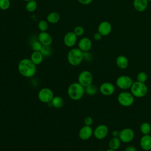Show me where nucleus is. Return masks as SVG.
Returning a JSON list of instances; mask_svg holds the SVG:
<instances>
[{
	"label": "nucleus",
	"mask_w": 151,
	"mask_h": 151,
	"mask_svg": "<svg viewBox=\"0 0 151 151\" xmlns=\"http://www.w3.org/2000/svg\"><path fill=\"white\" fill-rule=\"evenodd\" d=\"M18 70L23 77L31 78L35 74L37 68L30 58H23L18 63Z\"/></svg>",
	"instance_id": "f257e3e1"
},
{
	"label": "nucleus",
	"mask_w": 151,
	"mask_h": 151,
	"mask_svg": "<svg viewBox=\"0 0 151 151\" xmlns=\"http://www.w3.org/2000/svg\"><path fill=\"white\" fill-rule=\"evenodd\" d=\"M85 93V87L81 85L78 82L71 84L68 89L67 94L68 97L73 100H79Z\"/></svg>",
	"instance_id": "f03ea898"
},
{
	"label": "nucleus",
	"mask_w": 151,
	"mask_h": 151,
	"mask_svg": "<svg viewBox=\"0 0 151 151\" xmlns=\"http://www.w3.org/2000/svg\"><path fill=\"white\" fill-rule=\"evenodd\" d=\"M68 63L73 66L80 65L84 60V52L78 48H74L70 50L67 56Z\"/></svg>",
	"instance_id": "7ed1b4c3"
},
{
	"label": "nucleus",
	"mask_w": 151,
	"mask_h": 151,
	"mask_svg": "<svg viewBox=\"0 0 151 151\" xmlns=\"http://www.w3.org/2000/svg\"><path fill=\"white\" fill-rule=\"evenodd\" d=\"M130 93L134 97L142 98L145 97L148 91V88L145 83L137 81L133 83L130 88Z\"/></svg>",
	"instance_id": "20e7f679"
},
{
	"label": "nucleus",
	"mask_w": 151,
	"mask_h": 151,
	"mask_svg": "<svg viewBox=\"0 0 151 151\" xmlns=\"http://www.w3.org/2000/svg\"><path fill=\"white\" fill-rule=\"evenodd\" d=\"M118 103L123 107H127L131 106L134 101V97L130 92L123 91L120 92L117 96Z\"/></svg>",
	"instance_id": "39448f33"
},
{
	"label": "nucleus",
	"mask_w": 151,
	"mask_h": 151,
	"mask_svg": "<svg viewBox=\"0 0 151 151\" xmlns=\"http://www.w3.org/2000/svg\"><path fill=\"white\" fill-rule=\"evenodd\" d=\"M133 81L132 78L126 75H123L118 77L116 80V86L123 90L130 89Z\"/></svg>",
	"instance_id": "423d86ee"
},
{
	"label": "nucleus",
	"mask_w": 151,
	"mask_h": 151,
	"mask_svg": "<svg viewBox=\"0 0 151 151\" xmlns=\"http://www.w3.org/2000/svg\"><path fill=\"white\" fill-rule=\"evenodd\" d=\"M54 97V93L52 90L47 87L41 88L38 93V99L44 103H50Z\"/></svg>",
	"instance_id": "0eeeda50"
},
{
	"label": "nucleus",
	"mask_w": 151,
	"mask_h": 151,
	"mask_svg": "<svg viewBox=\"0 0 151 151\" xmlns=\"http://www.w3.org/2000/svg\"><path fill=\"white\" fill-rule=\"evenodd\" d=\"M93 77L91 73L87 70L82 71L78 76V82L86 87L92 84Z\"/></svg>",
	"instance_id": "6e6552de"
},
{
	"label": "nucleus",
	"mask_w": 151,
	"mask_h": 151,
	"mask_svg": "<svg viewBox=\"0 0 151 151\" xmlns=\"http://www.w3.org/2000/svg\"><path fill=\"white\" fill-rule=\"evenodd\" d=\"M119 137L123 143H130L134 137V132L132 129L129 127L123 129L119 132Z\"/></svg>",
	"instance_id": "1a4fd4ad"
},
{
	"label": "nucleus",
	"mask_w": 151,
	"mask_h": 151,
	"mask_svg": "<svg viewBox=\"0 0 151 151\" xmlns=\"http://www.w3.org/2000/svg\"><path fill=\"white\" fill-rule=\"evenodd\" d=\"M109 133L108 127L103 124L98 125L93 130L94 136L98 140L104 139Z\"/></svg>",
	"instance_id": "9d476101"
},
{
	"label": "nucleus",
	"mask_w": 151,
	"mask_h": 151,
	"mask_svg": "<svg viewBox=\"0 0 151 151\" xmlns=\"http://www.w3.org/2000/svg\"><path fill=\"white\" fill-rule=\"evenodd\" d=\"M99 91L104 96H111L115 91V86L110 82H104L100 86Z\"/></svg>",
	"instance_id": "9b49d317"
},
{
	"label": "nucleus",
	"mask_w": 151,
	"mask_h": 151,
	"mask_svg": "<svg viewBox=\"0 0 151 151\" xmlns=\"http://www.w3.org/2000/svg\"><path fill=\"white\" fill-rule=\"evenodd\" d=\"M63 41L64 45L67 47H74L77 41V36L73 31L67 32L64 36Z\"/></svg>",
	"instance_id": "f8f14e48"
},
{
	"label": "nucleus",
	"mask_w": 151,
	"mask_h": 151,
	"mask_svg": "<svg viewBox=\"0 0 151 151\" xmlns=\"http://www.w3.org/2000/svg\"><path fill=\"white\" fill-rule=\"evenodd\" d=\"M93 134V130L90 126L84 125L79 130L78 136L83 140L89 139Z\"/></svg>",
	"instance_id": "ddd939ff"
},
{
	"label": "nucleus",
	"mask_w": 151,
	"mask_h": 151,
	"mask_svg": "<svg viewBox=\"0 0 151 151\" xmlns=\"http://www.w3.org/2000/svg\"><path fill=\"white\" fill-rule=\"evenodd\" d=\"M112 26L109 21H102L98 26V32L102 36H107L111 31Z\"/></svg>",
	"instance_id": "4468645a"
},
{
	"label": "nucleus",
	"mask_w": 151,
	"mask_h": 151,
	"mask_svg": "<svg viewBox=\"0 0 151 151\" xmlns=\"http://www.w3.org/2000/svg\"><path fill=\"white\" fill-rule=\"evenodd\" d=\"M78 48L83 52L89 51L92 47V42L87 37L81 38L78 42Z\"/></svg>",
	"instance_id": "2eb2a0df"
},
{
	"label": "nucleus",
	"mask_w": 151,
	"mask_h": 151,
	"mask_svg": "<svg viewBox=\"0 0 151 151\" xmlns=\"http://www.w3.org/2000/svg\"><path fill=\"white\" fill-rule=\"evenodd\" d=\"M139 145L142 149L145 151L151 150V135L150 134L143 135L140 139Z\"/></svg>",
	"instance_id": "dca6fc26"
},
{
	"label": "nucleus",
	"mask_w": 151,
	"mask_h": 151,
	"mask_svg": "<svg viewBox=\"0 0 151 151\" xmlns=\"http://www.w3.org/2000/svg\"><path fill=\"white\" fill-rule=\"evenodd\" d=\"M38 40L42 45H51L52 42L51 35L46 32H41L38 35Z\"/></svg>",
	"instance_id": "f3484780"
},
{
	"label": "nucleus",
	"mask_w": 151,
	"mask_h": 151,
	"mask_svg": "<svg viewBox=\"0 0 151 151\" xmlns=\"http://www.w3.org/2000/svg\"><path fill=\"white\" fill-rule=\"evenodd\" d=\"M147 0H133V6L138 12L145 11L148 6Z\"/></svg>",
	"instance_id": "a211bd4d"
},
{
	"label": "nucleus",
	"mask_w": 151,
	"mask_h": 151,
	"mask_svg": "<svg viewBox=\"0 0 151 151\" xmlns=\"http://www.w3.org/2000/svg\"><path fill=\"white\" fill-rule=\"evenodd\" d=\"M116 64L120 69L124 70L127 68L129 65V60L126 56L120 55L116 58Z\"/></svg>",
	"instance_id": "6ab92c4d"
},
{
	"label": "nucleus",
	"mask_w": 151,
	"mask_h": 151,
	"mask_svg": "<svg viewBox=\"0 0 151 151\" xmlns=\"http://www.w3.org/2000/svg\"><path fill=\"white\" fill-rule=\"evenodd\" d=\"M44 56L40 51H33L30 56V60L36 65L42 63Z\"/></svg>",
	"instance_id": "aec40b11"
},
{
	"label": "nucleus",
	"mask_w": 151,
	"mask_h": 151,
	"mask_svg": "<svg viewBox=\"0 0 151 151\" xmlns=\"http://www.w3.org/2000/svg\"><path fill=\"white\" fill-rule=\"evenodd\" d=\"M122 142L119 137H112L109 142V147L110 149L117 150L120 146Z\"/></svg>",
	"instance_id": "412c9836"
},
{
	"label": "nucleus",
	"mask_w": 151,
	"mask_h": 151,
	"mask_svg": "<svg viewBox=\"0 0 151 151\" xmlns=\"http://www.w3.org/2000/svg\"><path fill=\"white\" fill-rule=\"evenodd\" d=\"M60 19V15L57 12H51L47 16V21L50 24H56Z\"/></svg>",
	"instance_id": "4be33fe9"
},
{
	"label": "nucleus",
	"mask_w": 151,
	"mask_h": 151,
	"mask_svg": "<svg viewBox=\"0 0 151 151\" xmlns=\"http://www.w3.org/2000/svg\"><path fill=\"white\" fill-rule=\"evenodd\" d=\"M52 106L57 109L61 108L63 106L64 101L63 99L60 96H54L51 101Z\"/></svg>",
	"instance_id": "5701e85b"
},
{
	"label": "nucleus",
	"mask_w": 151,
	"mask_h": 151,
	"mask_svg": "<svg viewBox=\"0 0 151 151\" xmlns=\"http://www.w3.org/2000/svg\"><path fill=\"white\" fill-rule=\"evenodd\" d=\"M140 131L144 134H149L151 132V125L147 122H143L140 126Z\"/></svg>",
	"instance_id": "b1692460"
},
{
	"label": "nucleus",
	"mask_w": 151,
	"mask_h": 151,
	"mask_svg": "<svg viewBox=\"0 0 151 151\" xmlns=\"http://www.w3.org/2000/svg\"><path fill=\"white\" fill-rule=\"evenodd\" d=\"M37 8V2L35 0H31L27 2L25 5L26 10L29 12H34Z\"/></svg>",
	"instance_id": "393cba45"
},
{
	"label": "nucleus",
	"mask_w": 151,
	"mask_h": 151,
	"mask_svg": "<svg viewBox=\"0 0 151 151\" xmlns=\"http://www.w3.org/2000/svg\"><path fill=\"white\" fill-rule=\"evenodd\" d=\"M97 88L93 84L85 87V93L89 96H94L97 93Z\"/></svg>",
	"instance_id": "a878e982"
},
{
	"label": "nucleus",
	"mask_w": 151,
	"mask_h": 151,
	"mask_svg": "<svg viewBox=\"0 0 151 151\" xmlns=\"http://www.w3.org/2000/svg\"><path fill=\"white\" fill-rule=\"evenodd\" d=\"M44 57H49L52 54V50L50 45H42L41 50L40 51Z\"/></svg>",
	"instance_id": "bb28decb"
},
{
	"label": "nucleus",
	"mask_w": 151,
	"mask_h": 151,
	"mask_svg": "<svg viewBox=\"0 0 151 151\" xmlns=\"http://www.w3.org/2000/svg\"><path fill=\"white\" fill-rule=\"evenodd\" d=\"M38 28L41 32H46L48 28V22L45 20H41L38 23Z\"/></svg>",
	"instance_id": "cd10ccee"
},
{
	"label": "nucleus",
	"mask_w": 151,
	"mask_h": 151,
	"mask_svg": "<svg viewBox=\"0 0 151 151\" xmlns=\"http://www.w3.org/2000/svg\"><path fill=\"white\" fill-rule=\"evenodd\" d=\"M147 80V75L144 71L139 72L136 76V81L140 83H145Z\"/></svg>",
	"instance_id": "c85d7f7f"
},
{
	"label": "nucleus",
	"mask_w": 151,
	"mask_h": 151,
	"mask_svg": "<svg viewBox=\"0 0 151 151\" xmlns=\"http://www.w3.org/2000/svg\"><path fill=\"white\" fill-rule=\"evenodd\" d=\"M42 47V44L37 40V41H33L31 44V47L33 51H40Z\"/></svg>",
	"instance_id": "c756f323"
},
{
	"label": "nucleus",
	"mask_w": 151,
	"mask_h": 151,
	"mask_svg": "<svg viewBox=\"0 0 151 151\" xmlns=\"http://www.w3.org/2000/svg\"><path fill=\"white\" fill-rule=\"evenodd\" d=\"M11 5L9 0H0V9L6 11L8 9Z\"/></svg>",
	"instance_id": "7c9ffc66"
},
{
	"label": "nucleus",
	"mask_w": 151,
	"mask_h": 151,
	"mask_svg": "<svg viewBox=\"0 0 151 151\" xmlns=\"http://www.w3.org/2000/svg\"><path fill=\"white\" fill-rule=\"evenodd\" d=\"M73 32L77 37H81L84 33V29L82 26L78 25L74 28Z\"/></svg>",
	"instance_id": "2f4dec72"
},
{
	"label": "nucleus",
	"mask_w": 151,
	"mask_h": 151,
	"mask_svg": "<svg viewBox=\"0 0 151 151\" xmlns=\"http://www.w3.org/2000/svg\"><path fill=\"white\" fill-rule=\"evenodd\" d=\"M93 119L90 116L86 117L84 120V123L86 126H91V125L93 124Z\"/></svg>",
	"instance_id": "473e14b6"
},
{
	"label": "nucleus",
	"mask_w": 151,
	"mask_h": 151,
	"mask_svg": "<svg viewBox=\"0 0 151 151\" xmlns=\"http://www.w3.org/2000/svg\"><path fill=\"white\" fill-rule=\"evenodd\" d=\"M84 59L87 61H90L92 59V55L89 51L84 52Z\"/></svg>",
	"instance_id": "72a5a7b5"
},
{
	"label": "nucleus",
	"mask_w": 151,
	"mask_h": 151,
	"mask_svg": "<svg viewBox=\"0 0 151 151\" xmlns=\"http://www.w3.org/2000/svg\"><path fill=\"white\" fill-rule=\"evenodd\" d=\"M93 0H78V2L82 5H87L91 4L93 2Z\"/></svg>",
	"instance_id": "f704fd0d"
},
{
	"label": "nucleus",
	"mask_w": 151,
	"mask_h": 151,
	"mask_svg": "<svg viewBox=\"0 0 151 151\" xmlns=\"http://www.w3.org/2000/svg\"><path fill=\"white\" fill-rule=\"evenodd\" d=\"M102 35L99 32H97L96 33H94V35H93V38H94V40L96 41H100L101 40L102 38Z\"/></svg>",
	"instance_id": "c9c22d12"
},
{
	"label": "nucleus",
	"mask_w": 151,
	"mask_h": 151,
	"mask_svg": "<svg viewBox=\"0 0 151 151\" xmlns=\"http://www.w3.org/2000/svg\"><path fill=\"white\" fill-rule=\"evenodd\" d=\"M124 151H137V149L133 146H128L126 147Z\"/></svg>",
	"instance_id": "e433bc0d"
},
{
	"label": "nucleus",
	"mask_w": 151,
	"mask_h": 151,
	"mask_svg": "<svg viewBox=\"0 0 151 151\" xmlns=\"http://www.w3.org/2000/svg\"><path fill=\"white\" fill-rule=\"evenodd\" d=\"M119 132L120 131H118L117 130H114L111 133V135L113 137H119Z\"/></svg>",
	"instance_id": "4c0bfd02"
},
{
	"label": "nucleus",
	"mask_w": 151,
	"mask_h": 151,
	"mask_svg": "<svg viewBox=\"0 0 151 151\" xmlns=\"http://www.w3.org/2000/svg\"><path fill=\"white\" fill-rule=\"evenodd\" d=\"M105 151H117V150H113V149H108L107 150H106Z\"/></svg>",
	"instance_id": "58836bf2"
},
{
	"label": "nucleus",
	"mask_w": 151,
	"mask_h": 151,
	"mask_svg": "<svg viewBox=\"0 0 151 151\" xmlns=\"http://www.w3.org/2000/svg\"><path fill=\"white\" fill-rule=\"evenodd\" d=\"M24 1H26V2H28V1H31V0H24Z\"/></svg>",
	"instance_id": "ea45409f"
},
{
	"label": "nucleus",
	"mask_w": 151,
	"mask_h": 151,
	"mask_svg": "<svg viewBox=\"0 0 151 151\" xmlns=\"http://www.w3.org/2000/svg\"><path fill=\"white\" fill-rule=\"evenodd\" d=\"M149 2H151V0H147Z\"/></svg>",
	"instance_id": "a19ab883"
},
{
	"label": "nucleus",
	"mask_w": 151,
	"mask_h": 151,
	"mask_svg": "<svg viewBox=\"0 0 151 151\" xmlns=\"http://www.w3.org/2000/svg\"><path fill=\"white\" fill-rule=\"evenodd\" d=\"M148 151H151V150H148Z\"/></svg>",
	"instance_id": "79ce46f5"
}]
</instances>
